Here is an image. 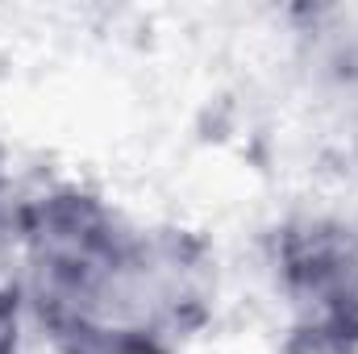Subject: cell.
<instances>
[{
    "label": "cell",
    "instance_id": "obj_1",
    "mask_svg": "<svg viewBox=\"0 0 358 354\" xmlns=\"http://www.w3.org/2000/svg\"><path fill=\"white\" fill-rule=\"evenodd\" d=\"M17 288L55 354H183L217 309V255L183 225H138L84 183L17 208Z\"/></svg>",
    "mask_w": 358,
    "mask_h": 354
},
{
    "label": "cell",
    "instance_id": "obj_2",
    "mask_svg": "<svg viewBox=\"0 0 358 354\" xmlns=\"http://www.w3.org/2000/svg\"><path fill=\"white\" fill-rule=\"evenodd\" d=\"M271 288L283 309L279 354H358V225L292 213L267 234Z\"/></svg>",
    "mask_w": 358,
    "mask_h": 354
},
{
    "label": "cell",
    "instance_id": "obj_3",
    "mask_svg": "<svg viewBox=\"0 0 358 354\" xmlns=\"http://www.w3.org/2000/svg\"><path fill=\"white\" fill-rule=\"evenodd\" d=\"M25 296L17 288V279L0 275V354H21V338H25Z\"/></svg>",
    "mask_w": 358,
    "mask_h": 354
},
{
    "label": "cell",
    "instance_id": "obj_4",
    "mask_svg": "<svg viewBox=\"0 0 358 354\" xmlns=\"http://www.w3.org/2000/svg\"><path fill=\"white\" fill-rule=\"evenodd\" d=\"M17 208H21V196H17L13 179L4 171V159H0V267L17 259Z\"/></svg>",
    "mask_w": 358,
    "mask_h": 354
}]
</instances>
